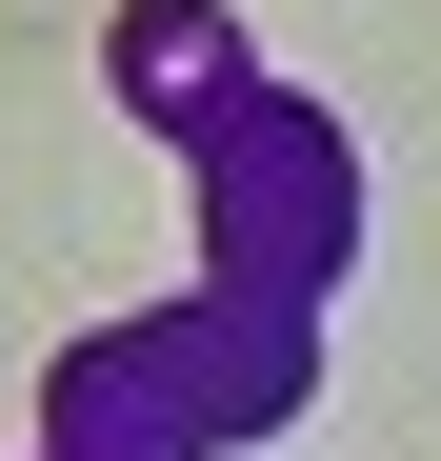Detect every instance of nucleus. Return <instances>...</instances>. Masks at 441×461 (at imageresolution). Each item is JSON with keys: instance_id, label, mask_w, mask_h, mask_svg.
<instances>
[{"instance_id": "f257e3e1", "label": "nucleus", "mask_w": 441, "mask_h": 461, "mask_svg": "<svg viewBox=\"0 0 441 461\" xmlns=\"http://www.w3.org/2000/svg\"><path fill=\"white\" fill-rule=\"evenodd\" d=\"M302 321L321 301H261V281H201L181 321H121L60 361V441L40 461H220L302 402Z\"/></svg>"}, {"instance_id": "7ed1b4c3", "label": "nucleus", "mask_w": 441, "mask_h": 461, "mask_svg": "<svg viewBox=\"0 0 441 461\" xmlns=\"http://www.w3.org/2000/svg\"><path fill=\"white\" fill-rule=\"evenodd\" d=\"M121 101L201 140L220 101H241V21H220V0H121Z\"/></svg>"}, {"instance_id": "f03ea898", "label": "nucleus", "mask_w": 441, "mask_h": 461, "mask_svg": "<svg viewBox=\"0 0 441 461\" xmlns=\"http://www.w3.org/2000/svg\"><path fill=\"white\" fill-rule=\"evenodd\" d=\"M201 201H220V261H201V281H261V301H321L341 241H361V161H341V121L261 101V81L201 121Z\"/></svg>"}]
</instances>
